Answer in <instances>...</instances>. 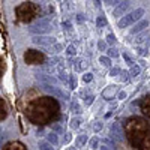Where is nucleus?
I'll list each match as a JSON object with an SVG mask.
<instances>
[{"instance_id":"obj_22","label":"nucleus","mask_w":150,"mask_h":150,"mask_svg":"<svg viewBox=\"0 0 150 150\" xmlns=\"http://www.w3.org/2000/svg\"><path fill=\"white\" fill-rule=\"evenodd\" d=\"M123 59H125V62H126V63H128L129 66H134V65H135V62L132 60V57H131L129 54H126V53H123Z\"/></svg>"},{"instance_id":"obj_15","label":"nucleus","mask_w":150,"mask_h":150,"mask_svg":"<svg viewBox=\"0 0 150 150\" xmlns=\"http://www.w3.org/2000/svg\"><path fill=\"white\" fill-rule=\"evenodd\" d=\"M140 74H141V66H140V65H134V66H131L129 75H131L132 78H137Z\"/></svg>"},{"instance_id":"obj_27","label":"nucleus","mask_w":150,"mask_h":150,"mask_svg":"<svg viewBox=\"0 0 150 150\" xmlns=\"http://www.w3.org/2000/svg\"><path fill=\"white\" fill-rule=\"evenodd\" d=\"M75 53H77V50H75V47H74V45H69V47L66 48V54H68V56H71V57H72V56H75Z\"/></svg>"},{"instance_id":"obj_37","label":"nucleus","mask_w":150,"mask_h":150,"mask_svg":"<svg viewBox=\"0 0 150 150\" xmlns=\"http://www.w3.org/2000/svg\"><path fill=\"white\" fill-rule=\"evenodd\" d=\"M144 41V36H140V38H137V39H135V44H141Z\"/></svg>"},{"instance_id":"obj_2","label":"nucleus","mask_w":150,"mask_h":150,"mask_svg":"<svg viewBox=\"0 0 150 150\" xmlns=\"http://www.w3.org/2000/svg\"><path fill=\"white\" fill-rule=\"evenodd\" d=\"M125 135L137 150H150V122L144 117L132 116L125 122Z\"/></svg>"},{"instance_id":"obj_40","label":"nucleus","mask_w":150,"mask_h":150,"mask_svg":"<svg viewBox=\"0 0 150 150\" xmlns=\"http://www.w3.org/2000/svg\"><path fill=\"white\" fill-rule=\"evenodd\" d=\"M96 146H98V140L93 138V140H92V147H96Z\"/></svg>"},{"instance_id":"obj_30","label":"nucleus","mask_w":150,"mask_h":150,"mask_svg":"<svg viewBox=\"0 0 150 150\" xmlns=\"http://www.w3.org/2000/svg\"><path fill=\"white\" fill-rule=\"evenodd\" d=\"M138 54H140L141 57H144V56H147V54H149V50H147V48L140 47V48H138Z\"/></svg>"},{"instance_id":"obj_4","label":"nucleus","mask_w":150,"mask_h":150,"mask_svg":"<svg viewBox=\"0 0 150 150\" xmlns=\"http://www.w3.org/2000/svg\"><path fill=\"white\" fill-rule=\"evenodd\" d=\"M144 15V9L143 8H138V9H135L134 12H131V14H126V15H123V18L119 20V29H125V27H129L131 24L134 23H138Z\"/></svg>"},{"instance_id":"obj_25","label":"nucleus","mask_w":150,"mask_h":150,"mask_svg":"<svg viewBox=\"0 0 150 150\" xmlns=\"http://www.w3.org/2000/svg\"><path fill=\"white\" fill-rule=\"evenodd\" d=\"M62 50H63V45H62V44H54L53 48H51V51H53L54 54H57V53L62 51Z\"/></svg>"},{"instance_id":"obj_1","label":"nucleus","mask_w":150,"mask_h":150,"mask_svg":"<svg viewBox=\"0 0 150 150\" xmlns=\"http://www.w3.org/2000/svg\"><path fill=\"white\" fill-rule=\"evenodd\" d=\"M60 116V105L53 96H38L29 102L26 117L36 126H45L56 122Z\"/></svg>"},{"instance_id":"obj_24","label":"nucleus","mask_w":150,"mask_h":150,"mask_svg":"<svg viewBox=\"0 0 150 150\" xmlns=\"http://www.w3.org/2000/svg\"><path fill=\"white\" fill-rule=\"evenodd\" d=\"M98 50L99 51H107V42L105 41H98Z\"/></svg>"},{"instance_id":"obj_18","label":"nucleus","mask_w":150,"mask_h":150,"mask_svg":"<svg viewBox=\"0 0 150 150\" xmlns=\"http://www.w3.org/2000/svg\"><path fill=\"white\" fill-rule=\"evenodd\" d=\"M120 81L122 83H128L129 81V77H131V75H129V71H120Z\"/></svg>"},{"instance_id":"obj_12","label":"nucleus","mask_w":150,"mask_h":150,"mask_svg":"<svg viewBox=\"0 0 150 150\" xmlns=\"http://www.w3.org/2000/svg\"><path fill=\"white\" fill-rule=\"evenodd\" d=\"M8 117V104L3 98H0V122H3Z\"/></svg>"},{"instance_id":"obj_32","label":"nucleus","mask_w":150,"mask_h":150,"mask_svg":"<svg viewBox=\"0 0 150 150\" xmlns=\"http://www.w3.org/2000/svg\"><path fill=\"white\" fill-rule=\"evenodd\" d=\"M3 72H5V63H3V60L0 59V80L3 77Z\"/></svg>"},{"instance_id":"obj_5","label":"nucleus","mask_w":150,"mask_h":150,"mask_svg":"<svg viewBox=\"0 0 150 150\" xmlns=\"http://www.w3.org/2000/svg\"><path fill=\"white\" fill-rule=\"evenodd\" d=\"M24 62L27 65H41L45 62V54L38 50H27L24 53Z\"/></svg>"},{"instance_id":"obj_28","label":"nucleus","mask_w":150,"mask_h":150,"mask_svg":"<svg viewBox=\"0 0 150 150\" xmlns=\"http://www.w3.org/2000/svg\"><path fill=\"white\" fill-rule=\"evenodd\" d=\"M119 74H120V68H117V66L110 68V75L111 77H116V75H119Z\"/></svg>"},{"instance_id":"obj_39","label":"nucleus","mask_w":150,"mask_h":150,"mask_svg":"<svg viewBox=\"0 0 150 150\" xmlns=\"http://www.w3.org/2000/svg\"><path fill=\"white\" fill-rule=\"evenodd\" d=\"M50 141H53V143H56V141H57V138H56V135H50Z\"/></svg>"},{"instance_id":"obj_33","label":"nucleus","mask_w":150,"mask_h":150,"mask_svg":"<svg viewBox=\"0 0 150 150\" xmlns=\"http://www.w3.org/2000/svg\"><path fill=\"white\" fill-rule=\"evenodd\" d=\"M78 125H80V119H72V122H71L72 128H78Z\"/></svg>"},{"instance_id":"obj_41","label":"nucleus","mask_w":150,"mask_h":150,"mask_svg":"<svg viewBox=\"0 0 150 150\" xmlns=\"http://www.w3.org/2000/svg\"><path fill=\"white\" fill-rule=\"evenodd\" d=\"M93 2H95V6H96V8L101 6V0H93Z\"/></svg>"},{"instance_id":"obj_42","label":"nucleus","mask_w":150,"mask_h":150,"mask_svg":"<svg viewBox=\"0 0 150 150\" xmlns=\"http://www.w3.org/2000/svg\"><path fill=\"white\" fill-rule=\"evenodd\" d=\"M101 128H102V123H98L96 126H95V129H96V131H98V129H101Z\"/></svg>"},{"instance_id":"obj_35","label":"nucleus","mask_w":150,"mask_h":150,"mask_svg":"<svg viewBox=\"0 0 150 150\" xmlns=\"http://www.w3.org/2000/svg\"><path fill=\"white\" fill-rule=\"evenodd\" d=\"M72 110H75V112H81V111H80V107H78L77 102H74V104H72Z\"/></svg>"},{"instance_id":"obj_31","label":"nucleus","mask_w":150,"mask_h":150,"mask_svg":"<svg viewBox=\"0 0 150 150\" xmlns=\"http://www.w3.org/2000/svg\"><path fill=\"white\" fill-rule=\"evenodd\" d=\"M62 26H63L65 30H71L72 29V23L71 21H63V23H62Z\"/></svg>"},{"instance_id":"obj_7","label":"nucleus","mask_w":150,"mask_h":150,"mask_svg":"<svg viewBox=\"0 0 150 150\" xmlns=\"http://www.w3.org/2000/svg\"><path fill=\"white\" fill-rule=\"evenodd\" d=\"M35 44L38 45H42V47H47V45H54L56 44V38L53 36H42V35H38L32 39Z\"/></svg>"},{"instance_id":"obj_36","label":"nucleus","mask_w":150,"mask_h":150,"mask_svg":"<svg viewBox=\"0 0 150 150\" xmlns=\"http://www.w3.org/2000/svg\"><path fill=\"white\" fill-rule=\"evenodd\" d=\"M84 20H86V18H84L83 14H77V21H78V23H83Z\"/></svg>"},{"instance_id":"obj_6","label":"nucleus","mask_w":150,"mask_h":150,"mask_svg":"<svg viewBox=\"0 0 150 150\" xmlns=\"http://www.w3.org/2000/svg\"><path fill=\"white\" fill-rule=\"evenodd\" d=\"M50 30V20H41V21H38L36 24H33V26L29 29L30 33L33 35H44Z\"/></svg>"},{"instance_id":"obj_10","label":"nucleus","mask_w":150,"mask_h":150,"mask_svg":"<svg viewBox=\"0 0 150 150\" xmlns=\"http://www.w3.org/2000/svg\"><path fill=\"white\" fill-rule=\"evenodd\" d=\"M2 150H27V147L20 141H9L2 147Z\"/></svg>"},{"instance_id":"obj_9","label":"nucleus","mask_w":150,"mask_h":150,"mask_svg":"<svg viewBox=\"0 0 150 150\" xmlns=\"http://www.w3.org/2000/svg\"><path fill=\"white\" fill-rule=\"evenodd\" d=\"M129 6H131V2H129V0H123V2H122L120 5H117V6H116L114 12H112V15H114L116 18H119V17L125 15V14H126V11L129 9Z\"/></svg>"},{"instance_id":"obj_21","label":"nucleus","mask_w":150,"mask_h":150,"mask_svg":"<svg viewBox=\"0 0 150 150\" xmlns=\"http://www.w3.org/2000/svg\"><path fill=\"white\" fill-rule=\"evenodd\" d=\"M92 80H93V74H90V72H86V74L83 75V81H84L86 84L92 83Z\"/></svg>"},{"instance_id":"obj_19","label":"nucleus","mask_w":150,"mask_h":150,"mask_svg":"<svg viewBox=\"0 0 150 150\" xmlns=\"http://www.w3.org/2000/svg\"><path fill=\"white\" fill-rule=\"evenodd\" d=\"M107 54H108L110 59H116V57H119V51H117L116 48H112V47H110V48L107 50Z\"/></svg>"},{"instance_id":"obj_20","label":"nucleus","mask_w":150,"mask_h":150,"mask_svg":"<svg viewBox=\"0 0 150 150\" xmlns=\"http://www.w3.org/2000/svg\"><path fill=\"white\" fill-rule=\"evenodd\" d=\"M59 78L63 81V83H69V77H68V74L65 72V71H62V69H59Z\"/></svg>"},{"instance_id":"obj_13","label":"nucleus","mask_w":150,"mask_h":150,"mask_svg":"<svg viewBox=\"0 0 150 150\" xmlns=\"http://www.w3.org/2000/svg\"><path fill=\"white\" fill-rule=\"evenodd\" d=\"M36 78H38V80H42L45 84H53V86H54V84L57 83L54 77H51V75H45V74H38Z\"/></svg>"},{"instance_id":"obj_26","label":"nucleus","mask_w":150,"mask_h":150,"mask_svg":"<svg viewBox=\"0 0 150 150\" xmlns=\"http://www.w3.org/2000/svg\"><path fill=\"white\" fill-rule=\"evenodd\" d=\"M69 87L71 89H75V87H77V78H75L74 75H69Z\"/></svg>"},{"instance_id":"obj_29","label":"nucleus","mask_w":150,"mask_h":150,"mask_svg":"<svg viewBox=\"0 0 150 150\" xmlns=\"http://www.w3.org/2000/svg\"><path fill=\"white\" fill-rule=\"evenodd\" d=\"M122 2H123V0H105V3L110 5V6H117V5H120Z\"/></svg>"},{"instance_id":"obj_11","label":"nucleus","mask_w":150,"mask_h":150,"mask_svg":"<svg viewBox=\"0 0 150 150\" xmlns=\"http://www.w3.org/2000/svg\"><path fill=\"white\" fill-rule=\"evenodd\" d=\"M146 27H149V21L147 20H140L135 26L131 29V35H137V33H141Z\"/></svg>"},{"instance_id":"obj_23","label":"nucleus","mask_w":150,"mask_h":150,"mask_svg":"<svg viewBox=\"0 0 150 150\" xmlns=\"http://www.w3.org/2000/svg\"><path fill=\"white\" fill-rule=\"evenodd\" d=\"M105 39H107V42H108L110 45H114V44H116V36L112 35V33H108Z\"/></svg>"},{"instance_id":"obj_16","label":"nucleus","mask_w":150,"mask_h":150,"mask_svg":"<svg viewBox=\"0 0 150 150\" xmlns=\"http://www.w3.org/2000/svg\"><path fill=\"white\" fill-rule=\"evenodd\" d=\"M99 63H101L102 66H105V68H111V59L108 56H101L99 57Z\"/></svg>"},{"instance_id":"obj_8","label":"nucleus","mask_w":150,"mask_h":150,"mask_svg":"<svg viewBox=\"0 0 150 150\" xmlns=\"http://www.w3.org/2000/svg\"><path fill=\"white\" fill-rule=\"evenodd\" d=\"M140 110L147 119H150V95H146L140 99Z\"/></svg>"},{"instance_id":"obj_17","label":"nucleus","mask_w":150,"mask_h":150,"mask_svg":"<svg viewBox=\"0 0 150 150\" xmlns=\"http://www.w3.org/2000/svg\"><path fill=\"white\" fill-rule=\"evenodd\" d=\"M105 26H107L105 17H104V15H99V17L96 18V27H98V29H104Z\"/></svg>"},{"instance_id":"obj_3","label":"nucleus","mask_w":150,"mask_h":150,"mask_svg":"<svg viewBox=\"0 0 150 150\" xmlns=\"http://www.w3.org/2000/svg\"><path fill=\"white\" fill-rule=\"evenodd\" d=\"M39 14H41V6L32 2H24L15 8V15L20 23H30Z\"/></svg>"},{"instance_id":"obj_34","label":"nucleus","mask_w":150,"mask_h":150,"mask_svg":"<svg viewBox=\"0 0 150 150\" xmlns=\"http://www.w3.org/2000/svg\"><path fill=\"white\" fill-rule=\"evenodd\" d=\"M84 102H86L87 105H90V104L93 102V96H92V95H89V96H87V98L84 99Z\"/></svg>"},{"instance_id":"obj_14","label":"nucleus","mask_w":150,"mask_h":150,"mask_svg":"<svg viewBox=\"0 0 150 150\" xmlns=\"http://www.w3.org/2000/svg\"><path fill=\"white\" fill-rule=\"evenodd\" d=\"M74 68H75V71H77V72H83L84 68H86V62H84L83 59H75Z\"/></svg>"},{"instance_id":"obj_38","label":"nucleus","mask_w":150,"mask_h":150,"mask_svg":"<svg viewBox=\"0 0 150 150\" xmlns=\"http://www.w3.org/2000/svg\"><path fill=\"white\" fill-rule=\"evenodd\" d=\"M125 98H126V93H125V92H120V93H119V99H125Z\"/></svg>"}]
</instances>
